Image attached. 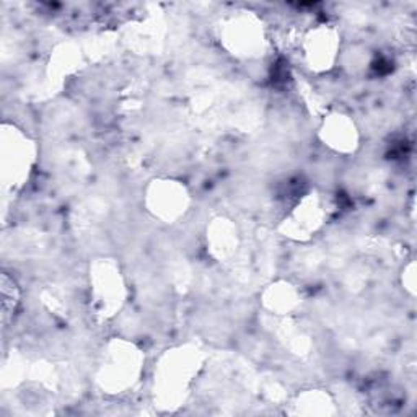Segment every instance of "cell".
Returning a JSON list of instances; mask_svg holds the SVG:
<instances>
[{"label": "cell", "instance_id": "1", "mask_svg": "<svg viewBox=\"0 0 417 417\" xmlns=\"http://www.w3.org/2000/svg\"><path fill=\"white\" fill-rule=\"evenodd\" d=\"M17 303H19V288L15 282L8 279L7 274L2 276V317L3 325H7L8 318L15 312Z\"/></svg>", "mask_w": 417, "mask_h": 417}]
</instances>
